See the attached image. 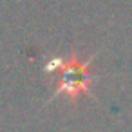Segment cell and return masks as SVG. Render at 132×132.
Instances as JSON below:
<instances>
[{"label": "cell", "instance_id": "obj_1", "mask_svg": "<svg viewBox=\"0 0 132 132\" xmlns=\"http://www.w3.org/2000/svg\"><path fill=\"white\" fill-rule=\"evenodd\" d=\"M87 65L89 63H78V62H69L62 63V76L58 83V92L69 94L71 98H76L78 94L85 92L90 85V78L87 74Z\"/></svg>", "mask_w": 132, "mask_h": 132}]
</instances>
